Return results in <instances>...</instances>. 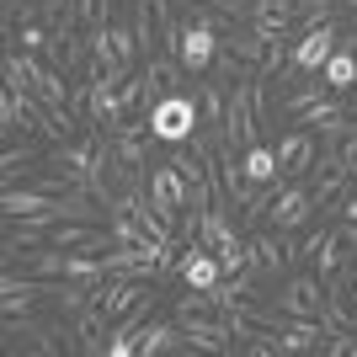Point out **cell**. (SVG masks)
Listing matches in <instances>:
<instances>
[{
  "label": "cell",
  "mask_w": 357,
  "mask_h": 357,
  "mask_svg": "<svg viewBox=\"0 0 357 357\" xmlns=\"http://www.w3.org/2000/svg\"><path fill=\"white\" fill-rule=\"evenodd\" d=\"M342 213H347V219L357 224V192H347V197H342Z\"/></svg>",
  "instance_id": "obj_21"
},
{
  "label": "cell",
  "mask_w": 357,
  "mask_h": 357,
  "mask_svg": "<svg viewBox=\"0 0 357 357\" xmlns=\"http://www.w3.org/2000/svg\"><path fill=\"white\" fill-rule=\"evenodd\" d=\"M278 342H283V357L288 352H320V347H326V326H320V320H298V314H288V326H283Z\"/></svg>",
  "instance_id": "obj_16"
},
{
  "label": "cell",
  "mask_w": 357,
  "mask_h": 357,
  "mask_svg": "<svg viewBox=\"0 0 357 357\" xmlns=\"http://www.w3.org/2000/svg\"><path fill=\"white\" fill-rule=\"evenodd\" d=\"M320 80H326V86L336 91V96H347V91L357 86V48L347 43V38H342V48H336V54H331V59H326V70H320Z\"/></svg>",
  "instance_id": "obj_15"
},
{
  "label": "cell",
  "mask_w": 357,
  "mask_h": 357,
  "mask_svg": "<svg viewBox=\"0 0 357 357\" xmlns=\"http://www.w3.org/2000/svg\"><path fill=\"white\" fill-rule=\"evenodd\" d=\"M240 171H245V181L251 187H272V181H283V165H278V149L272 144H261L256 139L245 155H240Z\"/></svg>",
  "instance_id": "obj_14"
},
{
  "label": "cell",
  "mask_w": 357,
  "mask_h": 357,
  "mask_svg": "<svg viewBox=\"0 0 357 357\" xmlns=\"http://www.w3.org/2000/svg\"><path fill=\"white\" fill-rule=\"evenodd\" d=\"M123 6H134V0H112V11H123Z\"/></svg>",
  "instance_id": "obj_23"
},
{
  "label": "cell",
  "mask_w": 357,
  "mask_h": 357,
  "mask_svg": "<svg viewBox=\"0 0 357 357\" xmlns=\"http://www.w3.org/2000/svg\"><path fill=\"white\" fill-rule=\"evenodd\" d=\"M336 48H342V27H336V16H326V22H314V27H304V32L294 38L288 70H298V75H320Z\"/></svg>",
  "instance_id": "obj_3"
},
{
  "label": "cell",
  "mask_w": 357,
  "mask_h": 357,
  "mask_svg": "<svg viewBox=\"0 0 357 357\" xmlns=\"http://www.w3.org/2000/svg\"><path fill=\"white\" fill-rule=\"evenodd\" d=\"M326 298H331V283L320 278V272H304V278H288V283L272 294V304H278L283 314H298V320H320Z\"/></svg>",
  "instance_id": "obj_4"
},
{
  "label": "cell",
  "mask_w": 357,
  "mask_h": 357,
  "mask_svg": "<svg viewBox=\"0 0 357 357\" xmlns=\"http://www.w3.org/2000/svg\"><path fill=\"white\" fill-rule=\"evenodd\" d=\"M224 48H229L235 59H245V64L256 70V64H261V54H267V38H256L251 27H235V32H224Z\"/></svg>",
  "instance_id": "obj_18"
},
{
  "label": "cell",
  "mask_w": 357,
  "mask_h": 357,
  "mask_svg": "<svg viewBox=\"0 0 357 357\" xmlns=\"http://www.w3.org/2000/svg\"><path fill=\"white\" fill-rule=\"evenodd\" d=\"M219 48H224V38L213 27H203V22H192V16H181V54H176V59H181V70L192 75V80L213 70Z\"/></svg>",
  "instance_id": "obj_6"
},
{
  "label": "cell",
  "mask_w": 357,
  "mask_h": 357,
  "mask_svg": "<svg viewBox=\"0 0 357 357\" xmlns=\"http://www.w3.org/2000/svg\"><path fill=\"white\" fill-rule=\"evenodd\" d=\"M314 213V192H310V181H278V192H272V208H267V229H304Z\"/></svg>",
  "instance_id": "obj_5"
},
{
  "label": "cell",
  "mask_w": 357,
  "mask_h": 357,
  "mask_svg": "<svg viewBox=\"0 0 357 357\" xmlns=\"http://www.w3.org/2000/svg\"><path fill=\"white\" fill-rule=\"evenodd\" d=\"M347 112H352V123H357V86L347 91Z\"/></svg>",
  "instance_id": "obj_22"
},
{
  "label": "cell",
  "mask_w": 357,
  "mask_h": 357,
  "mask_svg": "<svg viewBox=\"0 0 357 357\" xmlns=\"http://www.w3.org/2000/svg\"><path fill=\"white\" fill-rule=\"evenodd\" d=\"M0 134H27V102H22V91H0Z\"/></svg>",
  "instance_id": "obj_19"
},
{
  "label": "cell",
  "mask_w": 357,
  "mask_h": 357,
  "mask_svg": "<svg viewBox=\"0 0 357 357\" xmlns=\"http://www.w3.org/2000/svg\"><path fill=\"white\" fill-rule=\"evenodd\" d=\"M160 352H192L181 320H149V326L139 331V357H160Z\"/></svg>",
  "instance_id": "obj_11"
},
{
  "label": "cell",
  "mask_w": 357,
  "mask_h": 357,
  "mask_svg": "<svg viewBox=\"0 0 357 357\" xmlns=\"http://www.w3.org/2000/svg\"><path fill=\"white\" fill-rule=\"evenodd\" d=\"M54 197H59V192H43L38 181H16V187L0 192V208H6V219H38Z\"/></svg>",
  "instance_id": "obj_12"
},
{
  "label": "cell",
  "mask_w": 357,
  "mask_h": 357,
  "mask_svg": "<svg viewBox=\"0 0 357 357\" xmlns=\"http://www.w3.org/2000/svg\"><path fill=\"white\" fill-rule=\"evenodd\" d=\"M256 80V75H251ZM251 80H235L229 86V107H224V144L229 149H245L261 139V118H256V91H251Z\"/></svg>",
  "instance_id": "obj_2"
},
{
  "label": "cell",
  "mask_w": 357,
  "mask_h": 357,
  "mask_svg": "<svg viewBox=\"0 0 357 357\" xmlns=\"http://www.w3.org/2000/svg\"><path fill=\"white\" fill-rule=\"evenodd\" d=\"M320 96H331V86H326V80H320V75H304V80H298V86L294 91H288V118H304V112H310V107L314 102H320Z\"/></svg>",
  "instance_id": "obj_17"
},
{
  "label": "cell",
  "mask_w": 357,
  "mask_h": 357,
  "mask_svg": "<svg viewBox=\"0 0 357 357\" xmlns=\"http://www.w3.org/2000/svg\"><path fill=\"white\" fill-rule=\"evenodd\" d=\"M272 149H278V165H283V176H304V171L314 165V155H320V134L298 123V128H288V134L278 139Z\"/></svg>",
  "instance_id": "obj_8"
},
{
  "label": "cell",
  "mask_w": 357,
  "mask_h": 357,
  "mask_svg": "<svg viewBox=\"0 0 357 357\" xmlns=\"http://www.w3.org/2000/svg\"><path fill=\"white\" fill-rule=\"evenodd\" d=\"M192 134H203V107H197V86L187 91H171V96H160V102L149 107V139L155 144H187Z\"/></svg>",
  "instance_id": "obj_1"
},
{
  "label": "cell",
  "mask_w": 357,
  "mask_h": 357,
  "mask_svg": "<svg viewBox=\"0 0 357 357\" xmlns=\"http://www.w3.org/2000/svg\"><path fill=\"white\" fill-rule=\"evenodd\" d=\"M298 245H294V229H261L251 240V267L261 272V283H272L278 272H288V261H298Z\"/></svg>",
  "instance_id": "obj_7"
},
{
  "label": "cell",
  "mask_w": 357,
  "mask_h": 357,
  "mask_svg": "<svg viewBox=\"0 0 357 357\" xmlns=\"http://www.w3.org/2000/svg\"><path fill=\"white\" fill-rule=\"evenodd\" d=\"M149 203H155L171 224H176V213L187 208V181H181V171L171 160H155V171H149Z\"/></svg>",
  "instance_id": "obj_9"
},
{
  "label": "cell",
  "mask_w": 357,
  "mask_h": 357,
  "mask_svg": "<svg viewBox=\"0 0 357 357\" xmlns=\"http://www.w3.org/2000/svg\"><path fill=\"white\" fill-rule=\"evenodd\" d=\"M176 278L187 288H213L224 278V261L208 251V245H181V261H176Z\"/></svg>",
  "instance_id": "obj_10"
},
{
  "label": "cell",
  "mask_w": 357,
  "mask_h": 357,
  "mask_svg": "<svg viewBox=\"0 0 357 357\" xmlns=\"http://www.w3.org/2000/svg\"><path fill=\"white\" fill-rule=\"evenodd\" d=\"M48 288H54V283H43V278H27V272L16 278V272H6V278H0V294H6L0 304H6V320H11V314H27L32 304L48 294Z\"/></svg>",
  "instance_id": "obj_13"
},
{
  "label": "cell",
  "mask_w": 357,
  "mask_h": 357,
  "mask_svg": "<svg viewBox=\"0 0 357 357\" xmlns=\"http://www.w3.org/2000/svg\"><path fill=\"white\" fill-rule=\"evenodd\" d=\"M64 6H70V0H43V16H48V22H59Z\"/></svg>",
  "instance_id": "obj_20"
}]
</instances>
